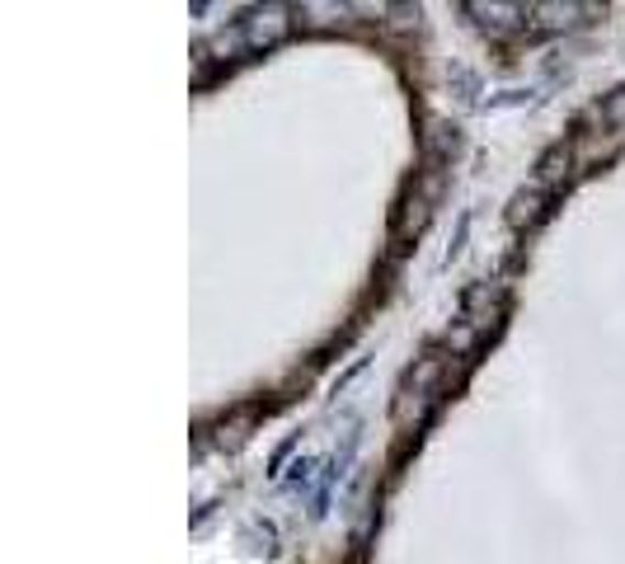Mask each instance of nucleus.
<instances>
[{
    "label": "nucleus",
    "instance_id": "f03ea898",
    "mask_svg": "<svg viewBox=\"0 0 625 564\" xmlns=\"http://www.w3.org/2000/svg\"><path fill=\"white\" fill-rule=\"evenodd\" d=\"M465 14H484V29H490V33H508L517 20H513V14H527L523 6H465Z\"/></svg>",
    "mask_w": 625,
    "mask_h": 564
},
{
    "label": "nucleus",
    "instance_id": "7ed1b4c3",
    "mask_svg": "<svg viewBox=\"0 0 625 564\" xmlns=\"http://www.w3.org/2000/svg\"><path fill=\"white\" fill-rule=\"evenodd\" d=\"M292 470H297V475H292V485H310V470H316V466H310V462H297V466H292Z\"/></svg>",
    "mask_w": 625,
    "mask_h": 564
},
{
    "label": "nucleus",
    "instance_id": "f257e3e1",
    "mask_svg": "<svg viewBox=\"0 0 625 564\" xmlns=\"http://www.w3.org/2000/svg\"><path fill=\"white\" fill-rule=\"evenodd\" d=\"M283 6H268V10H254L245 24H240V33L250 39V47H268V43H277L287 33V20H283Z\"/></svg>",
    "mask_w": 625,
    "mask_h": 564
}]
</instances>
